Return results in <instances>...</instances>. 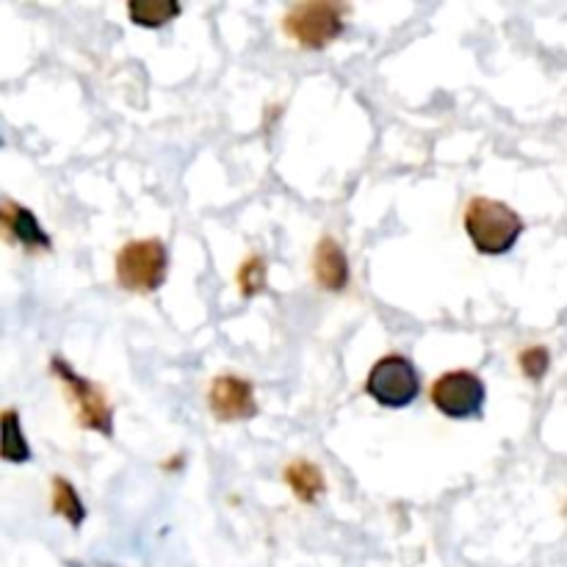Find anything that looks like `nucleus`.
<instances>
[{
	"label": "nucleus",
	"instance_id": "nucleus-15",
	"mask_svg": "<svg viewBox=\"0 0 567 567\" xmlns=\"http://www.w3.org/2000/svg\"><path fill=\"white\" fill-rule=\"evenodd\" d=\"M518 365L529 380L540 382L551 369V354H548L546 347H529L518 354Z\"/></svg>",
	"mask_w": 567,
	"mask_h": 567
},
{
	"label": "nucleus",
	"instance_id": "nucleus-6",
	"mask_svg": "<svg viewBox=\"0 0 567 567\" xmlns=\"http://www.w3.org/2000/svg\"><path fill=\"white\" fill-rule=\"evenodd\" d=\"M432 404L437 413H443L452 421H471L480 419L487 402V388L480 374L474 371H446L432 385Z\"/></svg>",
	"mask_w": 567,
	"mask_h": 567
},
{
	"label": "nucleus",
	"instance_id": "nucleus-2",
	"mask_svg": "<svg viewBox=\"0 0 567 567\" xmlns=\"http://www.w3.org/2000/svg\"><path fill=\"white\" fill-rule=\"evenodd\" d=\"M166 271H169V252L161 238H138L127 241L116 252L114 275L125 291L153 293L164 286Z\"/></svg>",
	"mask_w": 567,
	"mask_h": 567
},
{
	"label": "nucleus",
	"instance_id": "nucleus-4",
	"mask_svg": "<svg viewBox=\"0 0 567 567\" xmlns=\"http://www.w3.org/2000/svg\"><path fill=\"white\" fill-rule=\"evenodd\" d=\"M347 11L343 3H327V0H313V3H297L282 17V31L291 37L299 48L305 50H324L327 44L336 42L347 28Z\"/></svg>",
	"mask_w": 567,
	"mask_h": 567
},
{
	"label": "nucleus",
	"instance_id": "nucleus-7",
	"mask_svg": "<svg viewBox=\"0 0 567 567\" xmlns=\"http://www.w3.org/2000/svg\"><path fill=\"white\" fill-rule=\"evenodd\" d=\"M208 408L221 424H236L258 415L252 382L238 374H219L208 388Z\"/></svg>",
	"mask_w": 567,
	"mask_h": 567
},
{
	"label": "nucleus",
	"instance_id": "nucleus-13",
	"mask_svg": "<svg viewBox=\"0 0 567 567\" xmlns=\"http://www.w3.org/2000/svg\"><path fill=\"white\" fill-rule=\"evenodd\" d=\"M0 454L9 465H25L31 460V446H28V437L22 432L20 415L14 408L3 410V446Z\"/></svg>",
	"mask_w": 567,
	"mask_h": 567
},
{
	"label": "nucleus",
	"instance_id": "nucleus-3",
	"mask_svg": "<svg viewBox=\"0 0 567 567\" xmlns=\"http://www.w3.org/2000/svg\"><path fill=\"white\" fill-rule=\"evenodd\" d=\"M50 371H53L55 380L64 385L66 399H70L72 410H75L78 424H81L83 430H92L103 437L114 435V408H111L103 388L78 374V371L72 369L64 358H59V354L50 360Z\"/></svg>",
	"mask_w": 567,
	"mask_h": 567
},
{
	"label": "nucleus",
	"instance_id": "nucleus-8",
	"mask_svg": "<svg viewBox=\"0 0 567 567\" xmlns=\"http://www.w3.org/2000/svg\"><path fill=\"white\" fill-rule=\"evenodd\" d=\"M313 275L324 291L341 293L347 291L349 280H352V269H349V258L343 252V247L338 244V238L324 236L316 244L313 255Z\"/></svg>",
	"mask_w": 567,
	"mask_h": 567
},
{
	"label": "nucleus",
	"instance_id": "nucleus-9",
	"mask_svg": "<svg viewBox=\"0 0 567 567\" xmlns=\"http://www.w3.org/2000/svg\"><path fill=\"white\" fill-rule=\"evenodd\" d=\"M0 221H3V230L9 236V241L20 244L22 249H31V252H48L53 244H50V236L42 230L39 219L33 216V210L22 208L14 199H6L3 210H0Z\"/></svg>",
	"mask_w": 567,
	"mask_h": 567
},
{
	"label": "nucleus",
	"instance_id": "nucleus-14",
	"mask_svg": "<svg viewBox=\"0 0 567 567\" xmlns=\"http://www.w3.org/2000/svg\"><path fill=\"white\" fill-rule=\"evenodd\" d=\"M266 271H269V266H266V260L260 258V255H249V258L238 266L236 280L244 299H252L266 291Z\"/></svg>",
	"mask_w": 567,
	"mask_h": 567
},
{
	"label": "nucleus",
	"instance_id": "nucleus-1",
	"mask_svg": "<svg viewBox=\"0 0 567 567\" xmlns=\"http://www.w3.org/2000/svg\"><path fill=\"white\" fill-rule=\"evenodd\" d=\"M463 227L476 252L498 258V255L513 252L526 225L518 210H513L509 205L491 197H474L465 208Z\"/></svg>",
	"mask_w": 567,
	"mask_h": 567
},
{
	"label": "nucleus",
	"instance_id": "nucleus-12",
	"mask_svg": "<svg viewBox=\"0 0 567 567\" xmlns=\"http://www.w3.org/2000/svg\"><path fill=\"white\" fill-rule=\"evenodd\" d=\"M53 513L64 518L72 529H81L86 520V507H83L81 496H78L75 485L64 476H53Z\"/></svg>",
	"mask_w": 567,
	"mask_h": 567
},
{
	"label": "nucleus",
	"instance_id": "nucleus-10",
	"mask_svg": "<svg viewBox=\"0 0 567 567\" xmlns=\"http://www.w3.org/2000/svg\"><path fill=\"white\" fill-rule=\"evenodd\" d=\"M282 480H286V485L291 487V493L302 504H316L327 491L324 474L310 460H293V463H288L286 471H282Z\"/></svg>",
	"mask_w": 567,
	"mask_h": 567
},
{
	"label": "nucleus",
	"instance_id": "nucleus-11",
	"mask_svg": "<svg viewBox=\"0 0 567 567\" xmlns=\"http://www.w3.org/2000/svg\"><path fill=\"white\" fill-rule=\"evenodd\" d=\"M181 11L183 6L172 3V0H133V3H127V17L138 28H161L181 17Z\"/></svg>",
	"mask_w": 567,
	"mask_h": 567
},
{
	"label": "nucleus",
	"instance_id": "nucleus-5",
	"mask_svg": "<svg viewBox=\"0 0 567 567\" xmlns=\"http://www.w3.org/2000/svg\"><path fill=\"white\" fill-rule=\"evenodd\" d=\"M365 393L388 410L410 408L421 396V374L404 354H385L371 365L365 377Z\"/></svg>",
	"mask_w": 567,
	"mask_h": 567
}]
</instances>
